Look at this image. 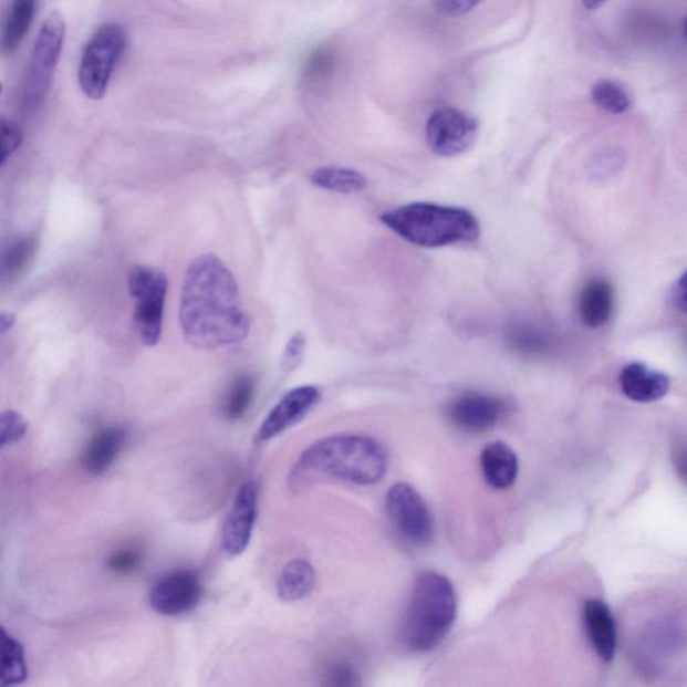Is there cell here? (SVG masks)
<instances>
[{"label":"cell","mask_w":687,"mask_h":687,"mask_svg":"<svg viewBox=\"0 0 687 687\" xmlns=\"http://www.w3.org/2000/svg\"><path fill=\"white\" fill-rule=\"evenodd\" d=\"M357 673L348 662L339 660L327 667L325 684L335 687H351L358 685Z\"/></svg>","instance_id":"obj_29"},{"label":"cell","mask_w":687,"mask_h":687,"mask_svg":"<svg viewBox=\"0 0 687 687\" xmlns=\"http://www.w3.org/2000/svg\"><path fill=\"white\" fill-rule=\"evenodd\" d=\"M17 323L15 313H0V335L9 332Z\"/></svg>","instance_id":"obj_34"},{"label":"cell","mask_w":687,"mask_h":687,"mask_svg":"<svg viewBox=\"0 0 687 687\" xmlns=\"http://www.w3.org/2000/svg\"><path fill=\"white\" fill-rule=\"evenodd\" d=\"M201 584L197 573L180 570L168 573L150 590V606L164 616H178L197 606Z\"/></svg>","instance_id":"obj_10"},{"label":"cell","mask_w":687,"mask_h":687,"mask_svg":"<svg viewBox=\"0 0 687 687\" xmlns=\"http://www.w3.org/2000/svg\"><path fill=\"white\" fill-rule=\"evenodd\" d=\"M615 304L614 288L607 280L596 277L590 280L579 295V318L589 327L606 325L613 316Z\"/></svg>","instance_id":"obj_16"},{"label":"cell","mask_w":687,"mask_h":687,"mask_svg":"<svg viewBox=\"0 0 687 687\" xmlns=\"http://www.w3.org/2000/svg\"><path fill=\"white\" fill-rule=\"evenodd\" d=\"M456 590L438 572H424L416 579L403 627L409 650L428 653L437 648L457 620Z\"/></svg>","instance_id":"obj_4"},{"label":"cell","mask_w":687,"mask_h":687,"mask_svg":"<svg viewBox=\"0 0 687 687\" xmlns=\"http://www.w3.org/2000/svg\"><path fill=\"white\" fill-rule=\"evenodd\" d=\"M508 412L507 402L495 395L466 393L447 407V415L458 428L468 433L490 430Z\"/></svg>","instance_id":"obj_11"},{"label":"cell","mask_w":687,"mask_h":687,"mask_svg":"<svg viewBox=\"0 0 687 687\" xmlns=\"http://www.w3.org/2000/svg\"><path fill=\"white\" fill-rule=\"evenodd\" d=\"M621 389L629 400L653 403L665 398L670 389L669 376L643 363H632L620 375Z\"/></svg>","instance_id":"obj_15"},{"label":"cell","mask_w":687,"mask_h":687,"mask_svg":"<svg viewBox=\"0 0 687 687\" xmlns=\"http://www.w3.org/2000/svg\"><path fill=\"white\" fill-rule=\"evenodd\" d=\"M299 469L319 472L348 483L374 485L388 468V457L376 439L364 435H333L301 454Z\"/></svg>","instance_id":"obj_2"},{"label":"cell","mask_w":687,"mask_h":687,"mask_svg":"<svg viewBox=\"0 0 687 687\" xmlns=\"http://www.w3.org/2000/svg\"><path fill=\"white\" fill-rule=\"evenodd\" d=\"M320 400L321 391L316 386H301L290 389L262 421L257 434L258 443H268V440L289 430L290 427L298 425L319 405Z\"/></svg>","instance_id":"obj_12"},{"label":"cell","mask_w":687,"mask_h":687,"mask_svg":"<svg viewBox=\"0 0 687 687\" xmlns=\"http://www.w3.org/2000/svg\"><path fill=\"white\" fill-rule=\"evenodd\" d=\"M673 305L679 309L680 312L686 311V281L685 274L677 281L676 287L672 293Z\"/></svg>","instance_id":"obj_33"},{"label":"cell","mask_w":687,"mask_h":687,"mask_svg":"<svg viewBox=\"0 0 687 687\" xmlns=\"http://www.w3.org/2000/svg\"><path fill=\"white\" fill-rule=\"evenodd\" d=\"M316 584V572L305 559H294L283 566L277 580V594L282 602L293 603L305 598Z\"/></svg>","instance_id":"obj_20"},{"label":"cell","mask_w":687,"mask_h":687,"mask_svg":"<svg viewBox=\"0 0 687 687\" xmlns=\"http://www.w3.org/2000/svg\"><path fill=\"white\" fill-rule=\"evenodd\" d=\"M257 497L254 482L243 483L230 513L227 514L222 531V548L231 558L239 556L250 544L257 519Z\"/></svg>","instance_id":"obj_13"},{"label":"cell","mask_w":687,"mask_h":687,"mask_svg":"<svg viewBox=\"0 0 687 687\" xmlns=\"http://www.w3.org/2000/svg\"><path fill=\"white\" fill-rule=\"evenodd\" d=\"M127 440L123 428L111 427L98 433L86 447L84 464L92 475H103L116 461Z\"/></svg>","instance_id":"obj_19"},{"label":"cell","mask_w":687,"mask_h":687,"mask_svg":"<svg viewBox=\"0 0 687 687\" xmlns=\"http://www.w3.org/2000/svg\"><path fill=\"white\" fill-rule=\"evenodd\" d=\"M311 181L321 190L344 195L362 192L368 187L367 176L363 173L337 166L314 169Z\"/></svg>","instance_id":"obj_21"},{"label":"cell","mask_w":687,"mask_h":687,"mask_svg":"<svg viewBox=\"0 0 687 687\" xmlns=\"http://www.w3.org/2000/svg\"><path fill=\"white\" fill-rule=\"evenodd\" d=\"M28 433L27 420L21 414L6 412L0 414V449L4 446L15 444Z\"/></svg>","instance_id":"obj_27"},{"label":"cell","mask_w":687,"mask_h":687,"mask_svg":"<svg viewBox=\"0 0 687 687\" xmlns=\"http://www.w3.org/2000/svg\"><path fill=\"white\" fill-rule=\"evenodd\" d=\"M142 553L137 550H122L113 553L108 560V566L113 572L129 573L142 564Z\"/></svg>","instance_id":"obj_31"},{"label":"cell","mask_w":687,"mask_h":687,"mask_svg":"<svg viewBox=\"0 0 687 687\" xmlns=\"http://www.w3.org/2000/svg\"><path fill=\"white\" fill-rule=\"evenodd\" d=\"M38 0H11L0 33V53L14 54L33 23Z\"/></svg>","instance_id":"obj_18"},{"label":"cell","mask_w":687,"mask_h":687,"mask_svg":"<svg viewBox=\"0 0 687 687\" xmlns=\"http://www.w3.org/2000/svg\"><path fill=\"white\" fill-rule=\"evenodd\" d=\"M510 348L527 356L547 355L553 348V339L550 333L531 324H517L508 332Z\"/></svg>","instance_id":"obj_23"},{"label":"cell","mask_w":687,"mask_h":687,"mask_svg":"<svg viewBox=\"0 0 687 687\" xmlns=\"http://www.w3.org/2000/svg\"><path fill=\"white\" fill-rule=\"evenodd\" d=\"M584 624L597 657L613 662L617 647V628L613 611L601 598H591L584 606Z\"/></svg>","instance_id":"obj_14"},{"label":"cell","mask_w":687,"mask_h":687,"mask_svg":"<svg viewBox=\"0 0 687 687\" xmlns=\"http://www.w3.org/2000/svg\"><path fill=\"white\" fill-rule=\"evenodd\" d=\"M129 294L135 300V324L144 345L154 346L160 342L164 306L168 292L166 274L147 267L131 270Z\"/></svg>","instance_id":"obj_7"},{"label":"cell","mask_w":687,"mask_h":687,"mask_svg":"<svg viewBox=\"0 0 687 687\" xmlns=\"http://www.w3.org/2000/svg\"><path fill=\"white\" fill-rule=\"evenodd\" d=\"M127 46V34L116 23H106L93 34L81 56L79 81L82 92L100 100L108 91L113 72Z\"/></svg>","instance_id":"obj_6"},{"label":"cell","mask_w":687,"mask_h":687,"mask_svg":"<svg viewBox=\"0 0 687 687\" xmlns=\"http://www.w3.org/2000/svg\"><path fill=\"white\" fill-rule=\"evenodd\" d=\"M582 2L585 9L596 10L601 8V6L604 4V2H606V0H582Z\"/></svg>","instance_id":"obj_35"},{"label":"cell","mask_w":687,"mask_h":687,"mask_svg":"<svg viewBox=\"0 0 687 687\" xmlns=\"http://www.w3.org/2000/svg\"><path fill=\"white\" fill-rule=\"evenodd\" d=\"M179 319L183 337L197 350L226 348L249 336L251 319L238 283L217 256H199L187 268Z\"/></svg>","instance_id":"obj_1"},{"label":"cell","mask_w":687,"mask_h":687,"mask_svg":"<svg viewBox=\"0 0 687 687\" xmlns=\"http://www.w3.org/2000/svg\"><path fill=\"white\" fill-rule=\"evenodd\" d=\"M591 96L598 108L611 113V115H622L632 105L626 90L615 81L596 82L592 87Z\"/></svg>","instance_id":"obj_25"},{"label":"cell","mask_w":687,"mask_h":687,"mask_svg":"<svg viewBox=\"0 0 687 687\" xmlns=\"http://www.w3.org/2000/svg\"><path fill=\"white\" fill-rule=\"evenodd\" d=\"M256 382L248 375L238 376L231 383L223 399V414L229 420H239L249 412L253 403Z\"/></svg>","instance_id":"obj_24"},{"label":"cell","mask_w":687,"mask_h":687,"mask_svg":"<svg viewBox=\"0 0 687 687\" xmlns=\"http://www.w3.org/2000/svg\"><path fill=\"white\" fill-rule=\"evenodd\" d=\"M30 253L31 244L29 241H19L12 244L3 254L2 260H0V277L15 273L23 262L28 260Z\"/></svg>","instance_id":"obj_28"},{"label":"cell","mask_w":687,"mask_h":687,"mask_svg":"<svg viewBox=\"0 0 687 687\" xmlns=\"http://www.w3.org/2000/svg\"><path fill=\"white\" fill-rule=\"evenodd\" d=\"M433 2L445 14L462 17L469 14L482 0H433Z\"/></svg>","instance_id":"obj_32"},{"label":"cell","mask_w":687,"mask_h":687,"mask_svg":"<svg viewBox=\"0 0 687 687\" xmlns=\"http://www.w3.org/2000/svg\"><path fill=\"white\" fill-rule=\"evenodd\" d=\"M65 22L53 12L42 24L31 52L22 84V105L24 111L40 108L52 86L56 64H59L65 40Z\"/></svg>","instance_id":"obj_5"},{"label":"cell","mask_w":687,"mask_h":687,"mask_svg":"<svg viewBox=\"0 0 687 687\" xmlns=\"http://www.w3.org/2000/svg\"><path fill=\"white\" fill-rule=\"evenodd\" d=\"M27 678V659L21 643L0 626V685H19Z\"/></svg>","instance_id":"obj_22"},{"label":"cell","mask_w":687,"mask_h":687,"mask_svg":"<svg viewBox=\"0 0 687 687\" xmlns=\"http://www.w3.org/2000/svg\"><path fill=\"white\" fill-rule=\"evenodd\" d=\"M477 136V119L452 108L434 112L426 124L428 147L439 156L465 154L472 147Z\"/></svg>","instance_id":"obj_9"},{"label":"cell","mask_w":687,"mask_h":687,"mask_svg":"<svg viewBox=\"0 0 687 687\" xmlns=\"http://www.w3.org/2000/svg\"><path fill=\"white\" fill-rule=\"evenodd\" d=\"M23 132L11 118L0 116V167L8 163L9 157L21 147Z\"/></svg>","instance_id":"obj_26"},{"label":"cell","mask_w":687,"mask_h":687,"mask_svg":"<svg viewBox=\"0 0 687 687\" xmlns=\"http://www.w3.org/2000/svg\"><path fill=\"white\" fill-rule=\"evenodd\" d=\"M0 93H2V84H0Z\"/></svg>","instance_id":"obj_36"},{"label":"cell","mask_w":687,"mask_h":687,"mask_svg":"<svg viewBox=\"0 0 687 687\" xmlns=\"http://www.w3.org/2000/svg\"><path fill=\"white\" fill-rule=\"evenodd\" d=\"M480 464L485 480L495 489L512 487L519 476V458L512 447L503 443L485 447Z\"/></svg>","instance_id":"obj_17"},{"label":"cell","mask_w":687,"mask_h":687,"mask_svg":"<svg viewBox=\"0 0 687 687\" xmlns=\"http://www.w3.org/2000/svg\"><path fill=\"white\" fill-rule=\"evenodd\" d=\"M306 350V339L302 333H295L290 337L283 350L282 368L290 372L299 367Z\"/></svg>","instance_id":"obj_30"},{"label":"cell","mask_w":687,"mask_h":687,"mask_svg":"<svg viewBox=\"0 0 687 687\" xmlns=\"http://www.w3.org/2000/svg\"><path fill=\"white\" fill-rule=\"evenodd\" d=\"M382 223L420 248L476 242L481 227L475 214L461 207L412 204L384 212Z\"/></svg>","instance_id":"obj_3"},{"label":"cell","mask_w":687,"mask_h":687,"mask_svg":"<svg viewBox=\"0 0 687 687\" xmlns=\"http://www.w3.org/2000/svg\"><path fill=\"white\" fill-rule=\"evenodd\" d=\"M386 508L396 531L409 544L424 545L433 539L434 521L430 509L412 485L395 483L388 490Z\"/></svg>","instance_id":"obj_8"}]
</instances>
